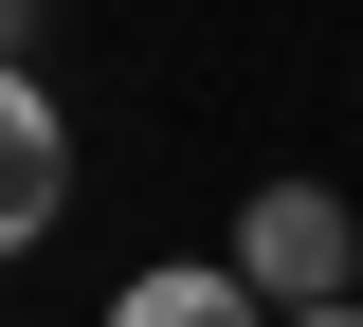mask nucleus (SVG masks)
Segmentation results:
<instances>
[{"label":"nucleus","instance_id":"f257e3e1","mask_svg":"<svg viewBox=\"0 0 363 327\" xmlns=\"http://www.w3.org/2000/svg\"><path fill=\"white\" fill-rule=\"evenodd\" d=\"M218 273L255 291V309H345V291H363V218L327 182H255L236 236H218Z\"/></svg>","mask_w":363,"mask_h":327},{"label":"nucleus","instance_id":"f03ea898","mask_svg":"<svg viewBox=\"0 0 363 327\" xmlns=\"http://www.w3.org/2000/svg\"><path fill=\"white\" fill-rule=\"evenodd\" d=\"M55 218H73V109L37 73H0V255H37Z\"/></svg>","mask_w":363,"mask_h":327},{"label":"nucleus","instance_id":"7ed1b4c3","mask_svg":"<svg viewBox=\"0 0 363 327\" xmlns=\"http://www.w3.org/2000/svg\"><path fill=\"white\" fill-rule=\"evenodd\" d=\"M109 327H272V309L218 273V255H145V273L109 291Z\"/></svg>","mask_w":363,"mask_h":327},{"label":"nucleus","instance_id":"20e7f679","mask_svg":"<svg viewBox=\"0 0 363 327\" xmlns=\"http://www.w3.org/2000/svg\"><path fill=\"white\" fill-rule=\"evenodd\" d=\"M0 73H37V0H0Z\"/></svg>","mask_w":363,"mask_h":327},{"label":"nucleus","instance_id":"39448f33","mask_svg":"<svg viewBox=\"0 0 363 327\" xmlns=\"http://www.w3.org/2000/svg\"><path fill=\"white\" fill-rule=\"evenodd\" d=\"M272 327H363V291H345V309H272Z\"/></svg>","mask_w":363,"mask_h":327}]
</instances>
